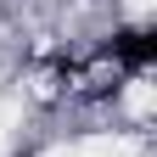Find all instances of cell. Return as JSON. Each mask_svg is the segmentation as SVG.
Returning a JSON list of instances; mask_svg holds the SVG:
<instances>
[{"label": "cell", "mask_w": 157, "mask_h": 157, "mask_svg": "<svg viewBox=\"0 0 157 157\" xmlns=\"http://www.w3.org/2000/svg\"><path fill=\"white\" fill-rule=\"evenodd\" d=\"M112 51H118V62H124V67L140 73L151 56H157V39H151L146 28H135V34H118V39H112Z\"/></svg>", "instance_id": "1"}]
</instances>
